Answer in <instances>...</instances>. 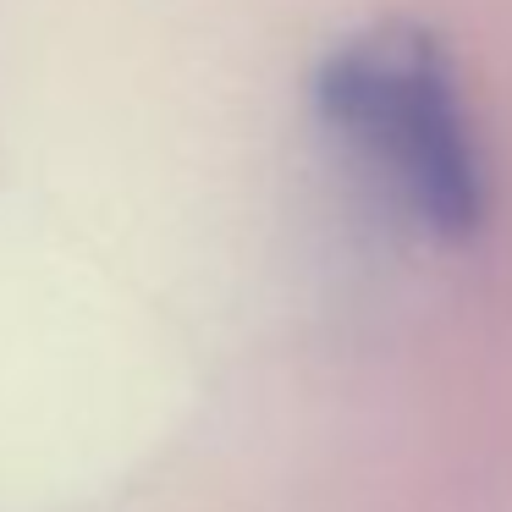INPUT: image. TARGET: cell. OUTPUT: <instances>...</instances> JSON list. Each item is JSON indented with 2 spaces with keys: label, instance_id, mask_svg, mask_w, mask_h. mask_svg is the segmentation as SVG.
Listing matches in <instances>:
<instances>
[{
  "label": "cell",
  "instance_id": "6da1fadb",
  "mask_svg": "<svg viewBox=\"0 0 512 512\" xmlns=\"http://www.w3.org/2000/svg\"><path fill=\"white\" fill-rule=\"evenodd\" d=\"M325 122L391 188L419 226L463 237L485 215V160L457 94V72L419 28H369L320 72Z\"/></svg>",
  "mask_w": 512,
  "mask_h": 512
}]
</instances>
